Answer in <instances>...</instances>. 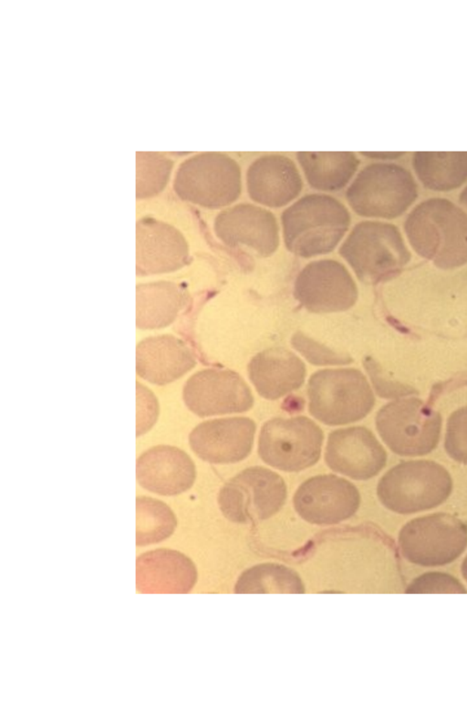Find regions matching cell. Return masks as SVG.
<instances>
[{
	"label": "cell",
	"instance_id": "6da1fadb",
	"mask_svg": "<svg viewBox=\"0 0 467 701\" xmlns=\"http://www.w3.org/2000/svg\"><path fill=\"white\" fill-rule=\"evenodd\" d=\"M404 230L414 251L439 268L467 263V214L445 198H430L408 214Z\"/></svg>",
	"mask_w": 467,
	"mask_h": 701
},
{
	"label": "cell",
	"instance_id": "7a4b0ae2",
	"mask_svg": "<svg viewBox=\"0 0 467 701\" xmlns=\"http://www.w3.org/2000/svg\"><path fill=\"white\" fill-rule=\"evenodd\" d=\"M350 223L351 215L345 204L322 193L303 195L281 214L285 246L303 258L334 251Z\"/></svg>",
	"mask_w": 467,
	"mask_h": 701
},
{
	"label": "cell",
	"instance_id": "3957f363",
	"mask_svg": "<svg viewBox=\"0 0 467 701\" xmlns=\"http://www.w3.org/2000/svg\"><path fill=\"white\" fill-rule=\"evenodd\" d=\"M338 254L366 285L395 277L411 258L395 225L371 220L354 225L339 246Z\"/></svg>",
	"mask_w": 467,
	"mask_h": 701
},
{
	"label": "cell",
	"instance_id": "277c9868",
	"mask_svg": "<svg viewBox=\"0 0 467 701\" xmlns=\"http://www.w3.org/2000/svg\"><path fill=\"white\" fill-rule=\"evenodd\" d=\"M452 478L439 463L403 461L388 470L377 486V496L389 510L413 514L437 507L452 491Z\"/></svg>",
	"mask_w": 467,
	"mask_h": 701
},
{
	"label": "cell",
	"instance_id": "5b68a950",
	"mask_svg": "<svg viewBox=\"0 0 467 701\" xmlns=\"http://www.w3.org/2000/svg\"><path fill=\"white\" fill-rule=\"evenodd\" d=\"M352 211L362 217L393 219L404 214L418 197L410 172L389 162L367 164L345 193Z\"/></svg>",
	"mask_w": 467,
	"mask_h": 701
},
{
	"label": "cell",
	"instance_id": "8992f818",
	"mask_svg": "<svg viewBox=\"0 0 467 701\" xmlns=\"http://www.w3.org/2000/svg\"><path fill=\"white\" fill-rule=\"evenodd\" d=\"M308 412L327 425H344L365 418L375 405L366 376L356 368L323 369L307 382Z\"/></svg>",
	"mask_w": 467,
	"mask_h": 701
},
{
	"label": "cell",
	"instance_id": "52a82bcc",
	"mask_svg": "<svg viewBox=\"0 0 467 701\" xmlns=\"http://www.w3.org/2000/svg\"><path fill=\"white\" fill-rule=\"evenodd\" d=\"M243 188L239 163L218 152L197 153L182 162L173 189L182 200L215 210L238 200Z\"/></svg>",
	"mask_w": 467,
	"mask_h": 701
},
{
	"label": "cell",
	"instance_id": "ba28073f",
	"mask_svg": "<svg viewBox=\"0 0 467 701\" xmlns=\"http://www.w3.org/2000/svg\"><path fill=\"white\" fill-rule=\"evenodd\" d=\"M377 431L396 455L420 456L433 451L440 440L442 419L422 400L410 397L383 405L375 418Z\"/></svg>",
	"mask_w": 467,
	"mask_h": 701
},
{
	"label": "cell",
	"instance_id": "9c48e42d",
	"mask_svg": "<svg viewBox=\"0 0 467 701\" xmlns=\"http://www.w3.org/2000/svg\"><path fill=\"white\" fill-rule=\"evenodd\" d=\"M286 497V484L280 475L263 466H251L221 487L218 505L228 520L255 524L275 515Z\"/></svg>",
	"mask_w": 467,
	"mask_h": 701
},
{
	"label": "cell",
	"instance_id": "30bf717a",
	"mask_svg": "<svg viewBox=\"0 0 467 701\" xmlns=\"http://www.w3.org/2000/svg\"><path fill=\"white\" fill-rule=\"evenodd\" d=\"M323 441L322 429L306 416L275 417L261 428L258 455L278 470L299 472L318 462Z\"/></svg>",
	"mask_w": 467,
	"mask_h": 701
},
{
	"label": "cell",
	"instance_id": "8fae6325",
	"mask_svg": "<svg viewBox=\"0 0 467 701\" xmlns=\"http://www.w3.org/2000/svg\"><path fill=\"white\" fill-rule=\"evenodd\" d=\"M399 547L410 562L423 567L451 563L467 548V525L448 513H433L407 522Z\"/></svg>",
	"mask_w": 467,
	"mask_h": 701
},
{
	"label": "cell",
	"instance_id": "7c38bea8",
	"mask_svg": "<svg viewBox=\"0 0 467 701\" xmlns=\"http://www.w3.org/2000/svg\"><path fill=\"white\" fill-rule=\"evenodd\" d=\"M293 295L301 307L317 314L351 309L358 298L357 284L341 262L318 259L306 264L297 274Z\"/></svg>",
	"mask_w": 467,
	"mask_h": 701
},
{
	"label": "cell",
	"instance_id": "4fadbf2b",
	"mask_svg": "<svg viewBox=\"0 0 467 701\" xmlns=\"http://www.w3.org/2000/svg\"><path fill=\"white\" fill-rule=\"evenodd\" d=\"M182 399L187 408L200 417L249 411L254 403L243 377L234 371L204 369L185 382Z\"/></svg>",
	"mask_w": 467,
	"mask_h": 701
},
{
	"label": "cell",
	"instance_id": "5bb4252c",
	"mask_svg": "<svg viewBox=\"0 0 467 701\" xmlns=\"http://www.w3.org/2000/svg\"><path fill=\"white\" fill-rule=\"evenodd\" d=\"M361 502L358 487L337 475H318L305 480L293 497L294 508L314 525H336L353 517Z\"/></svg>",
	"mask_w": 467,
	"mask_h": 701
},
{
	"label": "cell",
	"instance_id": "9a60e30c",
	"mask_svg": "<svg viewBox=\"0 0 467 701\" xmlns=\"http://www.w3.org/2000/svg\"><path fill=\"white\" fill-rule=\"evenodd\" d=\"M213 230L228 246H245L262 257L272 256L280 243L279 225L275 214L249 203L221 211L214 219Z\"/></svg>",
	"mask_w": 467,
	"mask_h": 701
},
{
	"label": "cell",
	"instance_id": "2e32d148",
	"mask_svg": "<svg viewBox=\"0 0 467 701\" xmlns=\"http://www.w3.org/2000/svg\"><path fill=\"white\" fill-rule=\"evenodd\" d=\"M387 453L374 434L364 426H351L328 434L325 462L333 471L355 480H368L386 466Z\"/></svg>",
	"mask_w": 467,
	"mask_h": 701
},
{
	"label": "cell",
	"instance_id": "e0dca14e",
	"mask_svg": "<svg viewBox=\"0 0 467 701\" xmlns=\"http://www.w3.org/2000/svg\"><path fill=\"white\" fill-rule=\"evenodd\" d=\"M256 431L248 417H227L204 421L189 434L193 453L212 464H233L246 458Z\"/></svg>",
	"mask_w": 467,
	"mask_h": 701
},
{
	"label": "cell",
	"instance_id": "ac0fdd59",
	"mask_svg": "<svg viewBox=\"0 0 467 701\" xmlns=\"http://www.w3.org/2000/svg\"><path fill=\"white\" fill-rule=\"evenodd\" d=\"M188 260L189 246L179 230L151 217L137 222V276L173 272L184 267Z\"/></svg>",
	"mask_w": 467,
	"mask_h": 701
},
{
	"label": "cell",
	"instance_id": "d6986e66",
	"mask_svg": "<svg viewBox=\"0 0 467 701\" xmlns=\"http://www.w3.org/2000/svg\"><path fill=\"white\" fill-rule=\"evenodd\" d=\"M245 183L250 199L269 208H281L292 203L304 187L296 162L280 153L254 159L247 168Z\"/></svg>",
	"mask_w": 467,
	"mask_h": 701
},
{
	"label": "cell",
	"instance_id": "ffe728a7",
	"mask_svg": "<svg viewBox=\"0 0 467 701\" xmlns=\"http://www.w3.org/2000/svg\"><path fill=\"white\" fill-rule=\"evenodd\" d=\"M136 477L140 487L161 496H175L192 487L196 478L195 465L182 449L156 445L137 459Z\"/></svg>",
	"mask_w": 467,
	"mask_h": 701
},
{
	"label": "cell",
	"instance_id": "44dd1931",
	"mask_svg": "<svg viewBox=\"0 0 467 701\" xmlns=\"http://www.w3.org/2000/svg\"><path fill=\"white\" fill-rule=\"evenodd\" d=\"M197 581L194 563L183 553L157 549L136 560V589L140 593H188Z\"/></svg>",
	"mask_w": 467,
	"mask_h": 701
},
{
	"label": "cell",
	"instance_id": "7402d4cb",
	"mask_svg": "<svg viewBox=\"0 0 467 701\" xmlns=\"http://www.w3.org/2000/svg\"><path fill=\"white\" fill-rule=\"evenodd\" d=\"M247 371L256 392L267 400H277L298 390L306 376L304 361L284 347L258 352L250 360Z\"/></svg>",
	"mask_w": 467,
	"mask_h": 701
},
{
	"label": "cell",
	"instance_id": "603a6c76",
	"mask_svg": "<svg viewBox=\"0 0 467 701\" xmlns=\"http://www.w3.org/2000/svg\"><path fill=\"white\" fill-rule=\"evenodd\" d=\"M196 365L188 346L171 335H159L140 340L136 348V371L156 385L171 383Z\"/></svg>",
	"mask_w": 467,
	"mask_h": 701
},
{
	"label": "cell",
	"instance_id": "cb8c5ba5",
	"mask_svg": "<svg viewBox=\"0 0 467 701\" xmlns=\"http://www.w3.org/2000/svg\"><path fill=\"white\" fill-rule=\"evenodd\" d=\"M296 157L308 185L325 193L344 189L360 163L352 152H298Z\"/></svg>",
	"mask_w": 467,
	"mask_h": 701
},
{
	"label": "cell",
	"instance_id": "d4e9b609",
	"mask_svg": "<svg viewBox=\"0 0 467 701\" xmlns=\"http://www.w3.org/2000/svg\"><path fill=\"white\" fill-rule=\"evenodd\" d=\"M187 293L170 281L139 284L136 288V326L155 330L169 326L186 305Z\"/></svg>",
	"mask_w": 467,
	"mask_h": 701
},
{
	"label": "cell",
	"instance_id": "484cf974",
	"mask_svg": "<svg viewBox=\"0 0 467 701\" xmlns=\"http://www.w3.org/2000/svg\"><path fill=\"white\" fill-rule=\"evenodd\" d=\"M412 167L425 188L450 192L467 182V152H416Z\"/></svg>",
	"mask_w": 467,
	"mask_h": 701
},
{
	"label": "cell",
	"instance_id": "4316f807",
	"mask_svg": "<svg viewBox=\"0 0 467 701\" xmlns=\"http://www.w3.org/2000/svg\"><path fill=\"white\" fill-rule=\"evenodd\" d=\"M235 593H304L305 586L294 570L277 563H261L238 578Z\"/></svg>",
	"mask_w": 467,
	"mask_h": 701
},
{
	"label": "cell",
	"instance_id": "83f0119b",
	"mask_svg": "<svg viewBox=\"0 0 467 701\" xmlns=\"http://www.w3.org/2000/svg\"><path fill=\"white\" fill-rule=\"evenodd\" d=\"M136 512L137 546L159 543L174 532L176 517L163 501L145 496L137 497Z\"/></svg>",
	"mask_w": 467,
	"mask_h": 701
},
{
	"label": "cell",
	"instance_id": "f1b7e54d",
	"mask_svg": "<svg viewBox=\"0 0 467 701\" xmlns=\"http://www.w3.org/2000/svg\"><path fill=\"white\" fill-rule=\"evenodd\" d=\"M171 169L172 162L158 152H137V198H150L161 193Z\"/></svg>",
	"mask_w": 467,
	"mask_h": 701
},
{
	"label": "cell",
	"instance_id": "f546056e",
	"mask_svg": "<svg viewBox=\"0 0 467 701\" xmlns=\"http://www.w3.org/2000/svg\"><path fill=\"white\" fill-rule=\"evenodd\" d=\"M291 344L314 365H344L353 361L348 353L333 350L300 331L292 336Z\"/></svg>",
	"mask_w": 467,
	"mask_h": 701
},
{
	"label": "cell",
	"instance_id": "4dcf8cb0",
	"mask_svg": "<svg viewBox=\"0 0 467 701\" xmlns=\"http://www.w3.org/2000/svg\"><path fill=\"white\" fill-rule=\"evenodd\" d=\"M444 448L451 458L467 465V406L457 409L449 416Z\"/></svg>",
	"mask_w": 467,
	"mask_h": 701
},
{
	"label": "cell",
	"instance_id": "1f68e13d",
	"mask_svg": "<svg viewBox=\"0 0 467 701\" xmlns=\"http://www.w3.org/2000/svg\"><path fill=\"white\" fill-rule=\"evenodd\" d=\"M407 593H466L465 587L453 576L444 572H426L415 578Z\"/></svg>",
	"mask_w": 467,
	"mask_h": 701
},
{
	"label": "cell",
	"instance_id": "d6a6232c",
	"mask_svg": "<svg viewBox=\"0 0 467 701\" xmlns=\"http://www.w3.org/2000/svg\"><path fill=\"white\" fill-rule=\"evenodd\" d=\"M364 367L368 371L373 385L377 390L379 396L384 398L405 396L410 393H415L416 390L410 386L403 385L398 382H388L381 377L379 372V366L376 361L371 358H366L364 361Z\"/></svg>",
	"mask_w": 467,
	"mask_h": 701
},
{
	"label": "cell",
	"instance_id": "836d02e7",
	"mask_svg": "<svg viewBox=\"0 0 467 701\" xmlns=\"http://www.w3.org/2000/svg\"><path fill=\"white\" fill-rule=\"evenodd\" d=\"M361 154L368 159L378 161H392L403 156V152H362Z\"/></svg>",
	"mask_w": 467,
	"mask_h": 701
},
{
	"label": "cell",
	"instance_id": "e575fe53",
	"mask_svg": "<svg viewBox=\"0 0 467 701\" xmlns=\"http://www.w3.org/2000/svg\"><path fill=\"white\" fill-rule=\"evenodd\" d=\"M459 202L467 208V185L463 188L459 195Z\"/></svg>",
	"mask_w": 467,
	"mask_h": 701
},
{
	"label": "cell",
	"instance_id": "d590c367",
	"mask_svg": "<svg viewBox=\"0 0 467 701\" xmlns=\"http://www.w3.org/2000/svg\"><path fill=\"white\" fill-rule=\"evenodd\" d=\"M461 570H462V577L464 578V580L467 582V556L462 560V566H461Z\"/></svg>",
	"mask_w": 467,
	"mask_h": 701
}]
</instances>
